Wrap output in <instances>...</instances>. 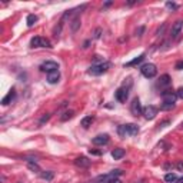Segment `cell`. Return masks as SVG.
<instances>
[{
    "instance_id": "cell-42",
    "label": "cell",
    "mask_w": 183,
    "mask_h": 183,
    "mask_svg": "<svg viewBox=\"0 0 183 183\" xmlns=\"http://www.w3.org/2000/svg\"><path fill=\"white\" fill-rule=\"evenodd\" d=\"M17 183H21V182H17Z\"/></svg>"
},
{
    "instance_id": "cell-31",
    "label": "cell",
    "mask_w": 183,
    "mask_h": 183,
    "mask_svg": "<svg viewBox=\"0 0 183 183\" xmlns=\"http://www.w3.org/2000/svg\"><path fill=\"white\" fill-rule=\"evenodd\" d=\"M176 95H178V97H179V99H183V87H179V89H178Z\"/></svg>"
},
{
    "instance_id": "cell-28",
    "label": "cell",
    "mask_w": 183,
    "mask_h": 183,
    "mask_svg": "<svg viewBox=\"0 0 183 183\" xmlns=\"http://www.w3.org/2000/svg\"><path fill=\"white\" fill-rule=\"evenodd\" d=\"M102 33H103V29H102V27H97V29L95 30V33H93V37H95V39H100Z\"/></svg>"
},
{
    "instance_id": "cell-10",
    "label": "cell",
    "mask_w": 183,
    "mask_h": 183,
    "mask_svg": "<svg viewBox=\"0 0 183 183\" xmlns=\"http://www.w3.org/2000/svg\"><path fill=\"white\" fill-rule=\"evenodd\" d=\"M74 165L77 168H80V169H87V168H90L92 160H89L86 156H79V158L74 159Z\"/></svg>"
},
{
    "instance_id": "cell-26",
    "label": "cell",
    "mask_w": 183,
    "mask_h": 183,
    "mask_svg": "<svg viewBox=\"0 0 183 183\" xmlns=\"http://www.w3.org/2000/svg\"><path fill=\"white\" fill-rule=\"evenodd\" d=\"M117 135L122 137V139H125L126 136H127V133H126V127H125V125H120L119 127H117Z\"/></svg>"
},
{
    "instance_id": "cell-38",
    "label": "cell",
    "mask_w": 183,
    "mask_h": 183,
    "mask_svg": "<svg viewBox=\"0 0 183 183\" xmlns=\"http://www.w3.org/2000/svg\"><path fill=\"white\" fill-rule=\"evenodd\" d=\"M109 183H122V182H120L119 179H113V180H110Z\"/></svg>"
},
{
    "instance_id": "cell-30",
    "label": "cell",
    "mask_w": 183,
    "mask_h": 183,
    "mask_svg": "<svg viewBox=\"0 0 183 183\" xmlns=\"http://www.w3.org/2000/svg\"><path fill=\"white\" fill-rule=\"evenodd\" d=\"M166 7L175 9V10H176V9H178V4H176V3H172V1H168V3H166Z\"/></svg>"
},
{
    "instance_id": "cell-17",
    "label": "cell",
    "mask_w": 183,
    "mask_h": 183,
    "mask_svg": "<svg viewBox=\"0 0 183 183\" xmlns=\"http://www.w3.org/2000/svg\"><path fill=\"white\" fill-rule=\"evenodd\" d=\"M146 56L145 54H140V56H137L136 59H133V60H130L129 63H125V67H133V66H136V64H139L140 62H143V59H145Z\"/></svg>"
},
{
    "instance_id": "cell-23",
    "label": "cell",
    "mask_w": 183,
    "mask_h": 183,
    "mask_svg": "<svg viewBox=\"0 0 183 183\" xmlns=\"http://www.w3.org/2000/svg\"><path fill=\"white\" fill-rule=\"evenodd\" d=\"M37 20H39V19H37V16H36V14H29V16H27V19H26V23H27V26H29V27H32V26H33Z\"/></svg>"
},
{
    "instance_id": "cell-35",
    "label": "cell",
    "mask_w": 183,
    "mask_h": 183,
    "mask_svg": "<svg viewBox=\"0 0 183 183\" xmlns=\"http://www.w3.org/2000/svg\"><path fill=\"white\" fill-rule=\"evenodd\" d=\"M176 168H178L179 170H183V162H178V165H176Z\"/></svg>"
},
{
    "instance_id": "cell-5",
    "label": "cell",
    "mask_w": 183,
    "mask_h": 183,
    "mask_svg": "<svg viewBox=\"0 0 183 183\" xmlns=\"http://www.w3.org/2000/svg\"><path fill=\"white\" fill-rule=\"evenodd\" d=\"M30 46L32 47H52L49 40H46L43 37H39V36H36L30 40Z\"/></svg>"
},
{
    "instance_id": "cell-18",
    "label": "cell",
    "mask_w": 183,
    "mask_h": 183,
    "mask_svg": "<svg viewBox=\"0 0 183 183\" xmlns=\"http://www.w3.org/2000/svg\"><path fill=\"white\" fill-rule=\"evenodd\" d=\"M125 155H126L125 149H120V147H117V149H115V150L112 152V158H113L115 160H119V159H122Z\"/></svg>"
},
{
    "instance_id": "cell-25",
    "label": "cell",
    "mask_w": 183,
    "mask_h": 183,
    "mask_svg": "<svg viewBox=\"0 0 183 183\" xmlns=\"http://www.w3.org/2000/svg\"><path fill=\"white\" fill-rule=\"evenodd\" d=\"M165 180L168 183H175V182H178V176H176V173H168L165 176Z\"/></svg>"
},
{
    "instance_id": "cell-34",
    "label": "cell",
    "mask_w": 183,
    "mask_h": 183,
    "mask_svg": "<svg viewBox=\"0 0 183 183\" xmlns=\"http://www.w3.org/2000/svg\"><path fill=\"white\" fill-rule=\"evenodd\" d=\"M176 69H178V70H182L183 69V62H178V63H176Z\"/></svg>"
},
{
    "instance_id": "cell-19",
    "label": "cell",
    "mask_w": 183,
    "mask_h": 183,
    "mask_svg": "<svg viewBox=\"0 0 183 183\" xmlns=\"http://www.w3.org/2000/svg\"><path fill=\"white\" fill-rule=\"evenodd\" d=\"M40 178L46 182H52L53 178H54V172L52 170H46V172H40Z\"/></svg>"
},
{
    "instance_id": "cell-2",
    "label": "cell",
    "mask_w": 183,
    "mask_h": 183,
    "mask_svg": "<svg viewBox=\"0 0 183 183\" xmlns=\"http://www.w3.org/2000/svg\"><path fill=\"white\" fill-rule=\"evenodd\" d=\"M140 72H142V74H143L145 77H147V79H153V77L158 74V69H156V66H155L153 63H146V64H143V66L140 67Z\"/></svg>"
},
{
    "instance_id": "cell-6",
    "label": "cell",
    "mask_w": 183,
    "mask_h": 183,
    "mask_svg": "<svg viewBox=\"0 0 183 183\" xmlns=\"http://www.w3.org/2000/svg\"><path fill=\"white\" fill-rule=\"evenodd\" d=\"M130 112H132L133 116L143 115V107H142V103H140V100L137 97L132 100V103H130Z\"/></svg>"
},
{
    "instance_id": "cell-24",
    "label": "cell",
    "mask_w": 183,
    "mask_h": 183,
    "mask_svg": "<svg viewBox=\"0 0 183 183\" xmlns=\"http://www.w3.org/2000/svg\"><path fill=\"white\" fill-rule=\"evenodd\" d=\"M73 116H74V112H73V110H67V112H64V113L60 116V120H62V122H66V120L72 119Z\"/></svg>"
},
{
    "instance_id": "cell-11",
    "label": "cell",
    "mask_w": 183,
    "mask_h": 183,
    "mask_svg": "<svg viewBox=\"0 0 183 183\" xmlns=\"http://www.w3.org/2000/svg\"><path fill=\"white\" fill-rule=\"evenodd\" d=\"M92 142L96 146H103V145H106L109 142V135H97L96 137H93Z\"/></svg>"
},
{
    "instance_id": "cell-22",
    "label": "cell",
    "mask_w": 183,
    "mask_h": 183,
    "mask_svg": "<svg viewBox=\"0 0 183 183\" xmlns=\"http://www.w3.org/2000/svg\"><path fill=\"white\" fill-rule=\"evenodd\" d=\"M27 168L32 170V172H34V173H40L42 170H40V166L36 163V162H27Z\"/></svg>"
},
{
    "instance_id": "cell-4",
    "label": "cell",
    "mask_w": 183,
    "mask_h": 183,
    "mask_svg": "<svg viewBox=\"0 0 183 183\" xmlns=\"http://www.w3.org/2000/svg\"><path fill=\"white\" fill-rule=\"evenodd\" d=\"M120 175H122V170H120V169H116V170L109 172L107 175H102V176H99L97 179H99L102 183H109L110 180H113V179H117Z\"/></svg>"
},
{
    "instance_id": "cell-16",
    "label": "cell",
    "mask_w": 183,
    "mask_h": 183,
    "mask_svg": "<svg viewBox=\"0 0 183 183\" xmlns=\"http://www.w3.org/2000/svg\"><path fill=\"white\" fill-rule=\"evenodd\" d=\"M59 79H60V72H59V70L52 72V73H49V74H47V82H49L50 84L57 83V82H59Z\"/></svg>"
},
{
    "instance_id": "cell-37",
    "label": "cell",
    "mask_w": 183,
    "mask_h": 183,
    "mask_svg": "<svg viewBox=\"0 0 183 183\" xmlns=\"http://www.w3.org/2000/svg\"><path fill=\"white\" fill-rule=\"evenodd\" d=\"M89 43H90V42H89V40H86V42H84V44H83V49H87V47H89Z\"/></svg>"
},
{
    "instance_id": "cell-15",
    "label": "cell",
    "mask_w": 183,
    "mask_h": 183,
    "mask_svg": "<svg viewBox=\"0 0 183 183\" xmlns=\"http://www.w3.org/2000/svg\"><path fill=\"white\" fill-rule=\"evenodd\" d=\"M170 83H172V79H170L169 74L160 76V77H159V82H158V84H159L160 87H168V86H170Z\"/></svg>"
},
{
    "instance_id": "cell-40",
    "label": "cell",
    "mask_w": 183,
    "mask_h": 183,
    "mask_svg": "<svg viewBox=\"0 0 183 183\" xmlns=\"http://www.w3.org/2000/svg\"><path fill=\"white\" fill-rule=\"evenodd\" d=\"M178 183H183V178H179V179H178Z\"/></svg>"
},
{
    "instance_id": "cell-29",
    "label": "cell",
    "mask_w": 183,
    "mask_h": 183,
    "mask_svg": "<svg viewBox=\"0 0 183 183\" xmlns=\"http://www.w3.org/2000/svg\"><path fill=\"white\" fill-rule=\"evenodd\" d=\"M49 119H50V115H49V113L43 115V116H42V119H40V122H39V125H40V126H42V125H44V123H46Z\"/></svg>"
},
{
    "instance_id": "cell-20",
    "label": "cell",
    "mask_w": 183,
    "mask_h": 183,
    "mask_svg": "<svg viewBox=\"0 0 183 183\" xmlns=\"http://www.w3.org/2000/svg\"><path fill=\"white\" fill-rule=\"evenodd\" d=\"M80 24H82L80 17H79V16H76V17L72 20V23H70V29H72V32H77V29L80 27Z\"/></svg>"
},
{
    "instance_id": "cell-41",
    "label": "cell",
    "mask_w": 183,
    "mask_h": 183,
    "mask_svg": "<svg viewBox=\"0 0 183 183\" xmlns=\"http://www.w3.org/2000/svg\"><path fill=\"white\" fill-rule=\"evenodd\" d=\"M182 129H183V123H182Z\"/></svg>"
},
{
    "instance_id": "cell-27",
    "label": "cell",
    "mask_w": 183,
    "mask_h": 183,
    "mask_svg": "<svg viewBox=\"0 0 183 183\" xmlns=\"http://www.w3.org/2000/svg\"><path fill=\"white\" fill-rule=\"evenodd\" d=\"M175 107V103H165L163 102V105L160 106V110H172Z\"/></svg>"
},
{
    "instance_id": "cell-12",
    "label": "cell",
    "mask_w": 183,
    "mask_h": 183,
    "mask_svg": "<svg viewBox=\"0 0 183 183\" xmlns=\"http://www.w3.org/2000/svg\"><path fill=\"white\" fill-rule=\"evenodd\" d=\"M126 127V133L127 136H136L139 133V126L135 125V123H129V125H125Z\"/></svg>"
},
{
    "instance_id": "cell-33",
    "label": "cell",
    "mask_w": 183,
    "mask_h": 183,
    "mask_svg": "<svg viewBox=\"0 0 183 183\" xmlns=\"http://www.w3.org/2000/svg\"><path fill=\"white\" fill-rule=\"evenodd\" d=\"M143 32H145V27H143V26H142V27H139V30H137V32H136V33H137V36H139V37H140V36H142V33H143Z\"/></svg>"
},
{
    "instance_id": "cell-32",
    "label": "cell",
    "mask_w": 183,
    "mask_h": 183,
    "mask_svg": "<svg viewBox=\"0 0 183 183\" xmlns=\"http://www.w3.org/2000/svg\"><path fill=\"white\" fill-rule=\"evenodd\" d=\"M169 123H170L169 120H165V122H162V123H159V127H160V129H162V127H166V126H168Z\"/></svg>"
},
{
    "instance_id": "cell-1",
    "label": "cell",
    "mask_w": 183,
    "mask_h": 183,
    "mask_svg": "<svg viewBox=\"0 0 183 183\" xmlns=\"http://www.w3.org/2000/svg\"><path fill=\"white\" fill-rule=\"evenodd\" d=\"M109 67H110V63L109 62H103V63H95V64H92L90 66V69H89V74H92V76H100V74H103V73H106L107 70H109Z\"/></svg>"
},
{
    "instance_id": "cell-3",
    "label": "cell",
    "mask_w": 183,
    "mask_h": 183,
    "mask_svg": "<svg viewBox=\"0 0 183 183\" xmlns=\"http://www.w3.org/2000/svg\"><path fill=\"white\" fill-rule=\"evenodd\" d=\"M39 69H40L42 72H47V74H49V73H52V72L59 70V64H57L56 62H53V60H46V62H43V63L40 64Z\"/></svg>"
},
{
    "instance_id": "cell-14",
    "label": "cell",
    "mask_w": 183,
    "mask_h": 183,
    "mask_svg": "<svg viewBox=\"0 0 183 183\" xmlns=\"http://www.w3.org/2000/svg\"><path fill=\"white\" fill-rule=\"evenodd\" d=\"M14 97H16V90H14V87H13V89L1 99V105H3V106H7L9 103H11V100H13Z\"/></svg>"
},
{
    "instance_id": "cell-13",
    "label": "cell",
    "mask_w": 183,
    "mask_h": 183,
    "mask_svg": "<svg viewBox=\"0 0 183 183\" xmlns=\"http://www.w3.org/2000/svg\"><path fill=\"white\" fill-rule=\"evenodd\" d=\"M183 29V20H176L172 26V37H176Z\"/></svg>"
},
{
    "instance_id": "cell-9",
    "label": "cell",
    "mask_w": 183,
    "mask_h": 183,
    "mask_svg": "<svg viewBox=\"0 0 183 183\" xmlns=\"http://www.w3.org/2000/svg\"><path fill=\"white\" fill-rule=\"evenodd\" d=\"M127 96H129V89H127V87H120V89H117L116 93H115L116 100L120 102V103H125V102L127 100Z\"/></svg>"
},
{
    "instance_id": "cell-8",
    "label": "cell",
    "mask_w": 183,
    "mask_h": 183,
    "mask_svg": "<svg viewBox=\"0 0 183 183\" xmlns=\"http://www.w3.org/2000/svg\"><path fill=\"white\" fill-rule=\"evenodd\" d=\"M158 110H159V109H158L156 106H153V105L146 106V107L143 109V116H145V119H147V120L155 119L156 115H158Z\"/></svg>"
},
{
    "instance_id": "cell-21",
    "label": "cell",
    "mask_w": 183,
    "mask_h": 183,
    "mask_svg": "<svg viewBox=\"0 0 183 183\" xmlns=\"http://www.w3.org/2000/svg\"><path fill=\"white\" fill-rule=\"evenodd\" d=\"M92 123H93V117H92V116H86V117H83V119H82L80 126H82V127H84V129H87L89 126H92Z\"/></svg>"
},
{
    "instance_id": "cell-39",
    "label": "cell",
    "mask_w": 183,
    "mask_h": 183,
    "mask_svg": "<svg viewBox=\"0 0 183 183\" xmlns=\"http://www.w3.org/2000/svg\"><path fill=\"white\" fill-rule=\"evenodd\" d=\"M110 4H112V1H106V3H105V7H107V6H110Z\"/></svg>"
},
{
    "instance_id": "cell-36",
    "label": "cell",
    "mask_w": 183,
    "mask_h": 183,
    "mask_svg": "<svg viewBox=\"0 0 183 183\" xmlns=\"http://www.w3.org/2000/svg\"><path fill=\"white\" fill-rule=\"evenodd\" d=\"M90 153H92V155H96V156H99V155H102L100 152H97V150H92V149H90Z\"/></svg>"
},
{
    "instance_id": "cell-7",
    "label": "cell",
    "mask_w": 183,
    "mask_h": 183,
    "mask_svg": "<svg viewBox=\"0 0 183 183\" xmlns=\"http://www.w3.org/2000/svg\"><path fill=\"white\" fill-rule=\"evenodd\" d=\"M162 99H163L165 103H175L176 99H178V95H176V92L168 89V90H163L162 92Z\"/></svg>"
}]
</instances>
